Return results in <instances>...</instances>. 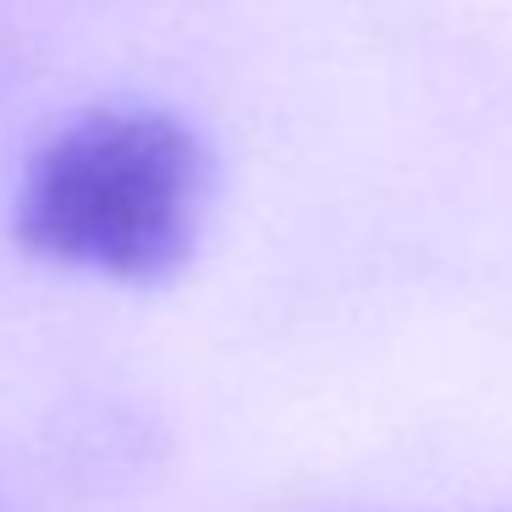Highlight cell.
<instances>
[{"label": "cell", "instance_id": "obj_1", "mask_svg": "<svg viewBox=\"0 0 512 512\" xmlns=\"http://www.w3.org/2000/svg\"><path fill=\"white\" fill-rule=\"evenodd\" d=\"M204 149L149 105L89 111L56 133L17 193V237L39 259L116 281H160L188 259Z\"/></svg>", "mask_w": 512, "mask_h": 512}]
</instances>
